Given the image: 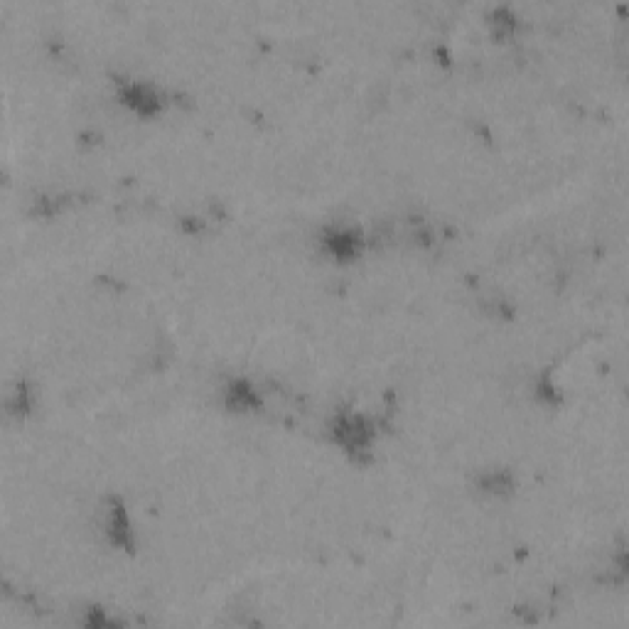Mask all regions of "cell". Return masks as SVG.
<instances>
[{
  "label": "cell",
  "instance_id": "3",
  "mask_svg": "<svg viewBox=\"0 0 629 629\" xmlns=\"http://www.w3.org/2000/svg\"><path fill=\"white\" fill-rule=\"evenodd\" d=\"M121 101H125L128 108H133V111L141 114V116H153V114H157L160 106H163L160 94H157L150 84L143 82L125 84L124 89H121Z\"/></svg>",
  "mask_w": 629,
  "mask_h": 629
},
{
  "label": "cell",
  "instance_id": "2",
  "mask_svg": "<svg viewBox=\"0 0 629 629\" xmlns=\"http://www.w3.org/2000/svg\"><path fill=\"white\" fill-rule=\"evenodd\" d=\"M323 244L324 251L332 258L349 261V258H356V254L362 251V234L352 226H330L323 234Z\"/></svg>",
  "mask_w": 629,
  "mask_h": 629
},
{
  "label": "cell",
  "instance_id": "1",
  "mask_svg": "<svg viewBox=\"0 0 629 629\" xmlns=\"http://www.w3.org/2000/svg\"><path fill=\"white\" fill-rule=\"evenodd\" d=\"M332 431H334V440H337L344 450L354 453V455L372 445V438H374L372 423L366 421L364 415H356V414L337 415Z\"/></svg>",
  "mask_w": 629,
  "mask_h": 629
},
{
  "label": "cell",
  "instance_id": "5",
  "mask_svg": "<svg viewBox=\"0 0 629 629\" xmlns=\"http://www.w3.org/2000/svg\"><path fill=\"white\" fill-rule=\"evenodd\" d=\"M108 534H111L116 546H128L131 544V524H128L125 509L118 502H114L111 514H108Z\"/></svg>",
  "mask_w": 629,
  "mask_h": 629
},
{
  "label": "cell",
  "instance_id": "4",
  "mask_svg": "<svg viewBox=\"0 0 629 629\" xmlns=\"http://www.w3.org/2000/svg\"><path fill=\"white\" fill-rule=\"evenodd\" d=\"M226 401H229V406L239 408V411H249V408L258 406L256 391L251 389L249 381L244 379H236L229 384V389H226Z\"/></svg>",
  "mask_w": 629,
  "mask_h": 629
}]
</instances>
